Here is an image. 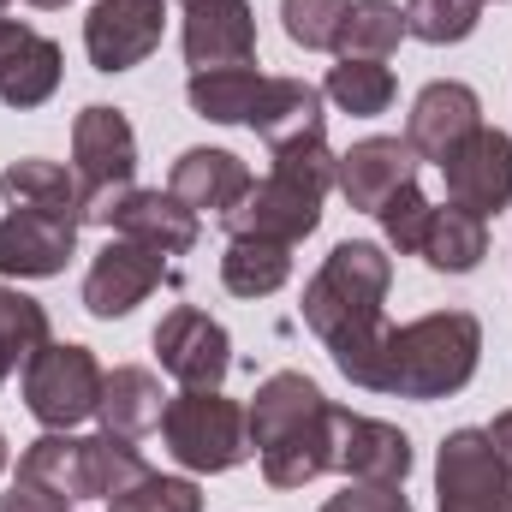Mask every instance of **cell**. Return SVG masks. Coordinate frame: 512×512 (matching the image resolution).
Masks as SVG:
<instances>
[{"instance_id":"obj_23","label":"cell","mask_w":512,"mask_h":512,"mask_svg":"<svg viewBox=\"0 0 512 512\" xmlns=\"http://www.w3.org/2000/svg\"><path fill=\"white\" fill-rule=\"evenodd\" d=\"M322 90L304 84V78H262V96H256V114H251V131L280 149V143H298V137H316L328 131V114H322Z\"/></svg>"},{"instance_id":"obj_38","label":"cell","mask_w":512,"mask_h":512,"mask_svg":"<svg viewBox=\"0 0 512 512\" xmlns=\"http://www.w3.org/2000/svg\"><path fill=\"white\" fill-rule=\"evenodd\" d=\"M24 6H36V12H60L66 0H24Z\"/></svg>"},{"instance_id":"obj_13","label":"cell","mask_w":512,"mask_h":512,"mask_svg":"<svg viewBox=\"0 0 512 512\" xmlns=\"http://www.w3.org/2000/svg\"><path fill=\"white\" fill-rule=\"evenodd\" d=\"M441 173H447V197L459 209H471L483 221L501 215L512 203V137L501 126H477L441 161Z\"/></svg>"},{"instance_id":"obj_19","label":"cell","mask_w":512,"mask_h":512,"mask_svg":"<svg viewBox=\"0 0 512 512\" xmlns=\"http://www.w3.org/2000/svg\"><path fill=\"white\" fill-rule=\"evenodd\" d=\"M72 251H78V227L72 221L36 215V209L0 215V274H12V280H48V274H66Z\"/></svg>"},{"instance_id":"obj_39","label":"cell","mask_w":512,"mask_h":512,"mask_svg":"<svg viewBox=\"0 0 512 512\" xmlns=\"http://www.w3.org/2000/svg\"><path fill=\"white\" fill-rule=\"evenodd\" d=\"M12 465V447H6V429H0V471Z\"/></svg>"},{"instance_id":"obj_35","label":"cell","mask_w":512,"mask_h":512,"mask_svg":"<svg viewBox=\"0 0 512 512\" xmlns=\"http://www.w3.org/2000/svg\"><path fill=\"white\" fill-rule=\"evenodd\" d=\"M316 512H411V495H405V483H346Z\"/></svg>"},{"instance_id":"obj_9","label":"cell","mask_w":512,"mask_h":512,"mask_svg":"<svg viewBox=\"0 0 512 512\" xmlns=\"http://www.w3.org/2000/svg\"><path fill=\"white\" fill-rule=\"evenodd\" d=\"M441 512H512V477L489 447V429H453L435 453Z\"/></svg>"},{"instance_id":"obj_14","label":"cell","mask_w":512,"mask_h":512,"mask_svg":"<svg viewBox=\"0 0 512 512\" xmlns=\"http://www.w3.org/2000/svg\"><path fill=\"white\" fill-rule=\"evenodd\" d=\"M179 48L191 72L215 66H256V12L251 0H185L179 6Z\"/></svg>"},{"instance_id":"obj_3","label":"cell","mask_w":512,"mask_h":512,"mask_svg":"<svg viewBox=\"0 0 512 512\" xmlns=\"http://www.w3.org/2000/svg\"><path fill=\"white\" fill-rule=\"evenodd\" d=\"M334 167H340V155L328 149V131L280 143L268 179H256L245 191V203L221 215L227 239H274V245L310 239L322 227V203L334 191Z\"/></svg>"},{"instance_id":"obj_31","label":"cell","mask_w":512,"mask_h":512,"mask_svg":"<svg viewBox=\"0 0 512 512\" xmlns=\"http://www.w3.org/2000/svg\"><path fill=\"white\" fill-rule=\"evenodd\" d=\"M477 24H483V0H405V36L429 48L465 42Z\"/></svg>"},{"instance_id":"obj_17","label":"cell","mask_w":512,"mask_h":512,"mask_svg":"<svg viewBox=\"0 0 512 512\" xmlns=\"http://www.w3.org/2000/svg\"><path fill=\"white\" fill-rule=\"evenodd\" d=\"M483 126V96L459 78H435L417 90L411 114H405V143L417 149V161H447L471 131Z\"/></svg>"},{"instance_id":"obj_25","label":"cell","mask_w":512,"mask_h":512,"mask_svg":"<svg viewBox=\"0 0 512 512\" xmlns=\"http://www.w3.org/2000/svg\"><path fill=\"white\" fill-rule=\"evenodd\" d=\"M417 256L435 274H471L489 256V221L447 197V209H429V233H423V251Z\"/></svg>"},{"instance_id":"obj_33","label":"cell","mask_w":512,"mask_h":512,"mask_svg":"<svg viewBox=\"0 0 512 512\" xmlns=\"http://www.w3.org/2000/svg\"><path fill=\"white\" fill-rule=\"evenodd\" d=\"M429 209H435V203L417 191V179H411V185H399V191L387 197L382 209H376L387 251H399V256H417V251H423V233H429Z\"/></svg>"},{"instance_id":"obj_24","label":"cell","mask_w":512,"mask_h":512,"mask_svg":"<svg viewBox=\"0 0 512 512\" xmlns=\"http://www.w3.org/2000/svg\"><path fill=\"white\" fill-rule=\"evenodd\" d=\"M161 411H167V393H161V376L155 370H143V364H114L108 376H102V405H96V417H102V429L108 435H149V429H161Z\"/></svg>"},{"instance_id":"obj_8","label":"cell","mask_w":512,"mask_h":512,"mask_svg":"<svg viewBox=\"0 0 512 512\" xmlns=\"http://www.w3.org/2000/svg\"><path fill=\"white\" fill-rule=\"evenodd\" d=\"M102 364L90 346L78 340H48L30 364H24V411L42 429H78L84 417H96L102 405Z\"/></svg>"},{"instance_id":"obj_20","label":"cell","mask_w":512,"mask_h":512,"mask_svg":"<svg viewBox=\"0 0 512 512\" xmlns=\"http://www.w3.org/2000/svg\"><path fill=\"white\" fill-rule=\"evenodd\" d=\"M256 185V173L233 155V149H185L179 161H173V173H167V191L185 203V209H197V215H227V209H239L245 203V191Z\"/></svg>"},{"instance_id":"obj_37","label":"cell","mask_w":512,"mask_h":512,"mask_svg":"<svg viewBox=\"0 0 512 512\" xmlns=\"http://www.w3.org/2000/svg\"><path fill=\"white\" fill-rule=\"evenodd\" d=\"M489 447H495V459L507 465V477H512V411H501V417L489 423Z\"/></svg>"},{"instance_id":"obj_10","label":"cell","mask_w":512,"mask_h":512,"mask_svg":"<svg viewBox=\"0 0 512 512\" xmlns=\"http://www.w3.org/2000/svg\"><path fill=\"white\" fill-rule=\"evenodd\" d=\"M149 346H155L161 370L179 387H221L227 370H233V340H227V328H221L209 310H197V304H173V310L155 322V340H149Z\"/></svg>"},{"instance_id":"obj_6","label":"cell","mask_w":512,"mask_h":512,"mask_svg":"<svg viewBox=\"0 0 512 512\" xmlns=\"http://www.w3.org/2000/svg\"><path fill=\"white\" fill-rule=\"evenodd\" d=\"M161 441L197 477H221V471H239L251 459L245 405L227 399L221 387H185V393H173L167 411H161Z\"/></svg>"},{"instance_id":"obj_18","label":"cell","mask_w":512,"mask_h":512,"mask_svg":"<svg viewBox=\"0 0 512 512\" xmlns=\"http://www.w3.org/2000/svg\"><path fill=\"white\" fill-rule=\"evenodd\" d=\"M417 179V149L405 143V137H364V143H352L346 155H340V167H334V191L358 209V215H376L387 197L399 191V185H411Z\"/></svg>"},{"instance_id":"obj_11","label":"cell","mask_w":512,"mask_h":512,"mask_svg":"<svg viewBox=\"0 0 512 512\" xmlns=\"http://www.w3.org/2000/svg\"><path fill=\"white\" fill-rule=\"evenodd\" d=\"M167 0H96L84 18V54L96 72H131L161 48Z\"/></svg>"},{"instance_id":"obj_34","label":"cell","mask_w":512,"mask_h":512,"mask_svg":"<svg viewBox=\"0 0 512 512\" xmlns=\"http://www.w3.org/2000/svg\"><path fill=\"white\" fill-rule=\"evenodd\" d=\"M108 512H203V489L191 483V477H161V471H149V477H137L126 495H114Z\"/></svg>"},{"instance_id":"obj_29","label":"cell","mask_w":512,"mask_h":512,"mask_svg":"<svg viewBox=\"0 0 512 512\" xmlns=\"http://www.w3.org/2000/svg\"><path fill=\"white\" fill-rule=\"evenodd\" d=\"M48 340H54V334H48V310H42L30 292L0 286V387L12 382Z\"/></svg>"},{"instance_id":"obj_1","label":"cell","mask_w":512,"mask_h":512,"mask_svg":"<svg viewBox=\"0 0 512 512\" xmlns=\"http://www.w3.org/2000/svg\"><path fill=\"white\" fill-rule=\"evenodd\" d=\"M387 286H393V256L376 239H346L334 245L328 262L310 274L304 286V328L328 346L334 370L352 387L382 393V364H387Z\"/></svg>"},{"instance_id":"obj_21","label":"cell","mask_w":512,"mask_h":512,"mask_svg":"<svg viewBox=\"0 0 512 512\" xmlns=\"http://www.w3.org/2000/svg\"><path fill=\"white\" fill-rule=\"evenodd\" d=\"M114 233L137 239V245H149L161 256H185L197 245V233H203V215L185 209L173 191H131L126 203L114 209Z\"/></svg>"},{"instance_id":"obj_22","label":"cell","mask_w":512,"mask_h":512,"mask_svg":"<svg viewBox=\"0 0 512 512\" xmlns=\"http://www.w3.org/2000/svg\"><path fill=\"white\" fill-rule=\"evenodd\" d=\"M0 197L12 209H36V215H54V221H72L84 227V191H78V173L60 167V161H42V155H24L0 173Z\"/></svg>"},{"instance_id":"obj_30","label":"cell","mask_w":512,"mask_h":512,"mask_svg":"<svg viewBox=\"0 0 512 512\" xmlns=\"http://www.w3.org/2000/svg\"><path fill=\"white\" fill-rule=\"evenodd\" d=\"M322 96H328L340 114H352V120H376V114L393 108L399 84H393V66H387V60H340V66L328 72Z\"/></svg>"},{"instance_id":"obj_7","label":"cell","mask_w":512,"mask_h":512,"mask_svg":"<svg viewBox=\"0 0 512 512\" xmlns=\"http://www.w3.org/2000/svg\"><path fill=\"white\" fill-rule=\"evenodd\" d=\"M72 173L84 191V227H114V209L137 191V131L120 108L90 102L72 120Z\"/></svg>"},{"instance_id":"obj_16","label":"cell","mask_w":512,"mask_h":512,"mask_svg":"<svg viewBox=\"0 0 512 512\" xmlns=\"http://www.w3.org/2000/svg\"><path fill=\"white\" fill-rule=\"evenodd\" d=\"M60 78H66V54H60V42L42 36L36 24L0 12V102L18 108V114H30V108L54 102Z\"/></svg>"},{"instance_id":"obj_28","label":"cell","mask_w":512,"mask_h":512,"mask_svg":"<svg viewBox=\"0 0 512 512\" xmlns=\"http://www.w3.org/2000/svg\"><path fill=\"white\" fill-rule=\"evenodd\" d=\"M399 42H405V6H393V0H352L346 18H340L334 54L340 60H387Z\"/></svg>"},{"instance_id":"obj_32","label":"cell","mask_w":512,"mask_h":512,"mask_svg":"<svg viewBox=\"0 0 512 512\" xmlns=\"http://www.w3.org/2000/svg\"><path fill=\"white\" fill-rule=\"evenodd\" d=\"M352 0H280V24H286V42L292 48H310V54H334V36H340V18H346Z\"/></svg>"},{"instance_id":"obj_40","label":"cell","mask_w":512,"mask_h":512,"mask_svg":"<svg viewBox=\"0 0 512 512\" xmlns=\"http://www.w3.org/2000/svg\"><path fill=\"white\" fill-rule=\"evenodd\" d=\"M6 6H12V0H0V12H6Z\"/></svg>"},{"instance_id":"obj_26","label":"cell","mask_w":512,"mask_h":512,"mask_svg":"<svg viewBox=\"0 0 512 512\" xmlns=\"http://www.w3.org/2000/svg\"><path fill=\"white\" fill-rule=\"evenodd\" d=\"M256 96H262V72L256 66H215V72H191L185 78L191 114L215 120V126H251Z\"/></svg>"},{"instance_id":"obj_15","label":"cell","mask_w":512,"mask_h":512,"mask_svg":"<svg viewBox=\"0 0 512 512\" xmlns=\"http://www.w3.org/2000/svg\"><path fill=\"white\" fill-rule=\"evenodd\" d=\"M411 465H417V453L399 423L334 405V471L346 483H405Z\"/></svg>"},{"instance_id":"obj_12","label":"cell","mask_w":512,"mask_h":512,"mask_svg":"<svg viewBox=\"0 0 512 512\" xmlns=\"http://www.w3.org/2000/svg\"><path fill=\"white\" fill-rule=\"evenodd\" d=\"M161 280H167V256L114 233V239L96 251L90 274H84V310H90L96 322H120V316H131Z\"/></svg>"},{"instance_id":"obj_27","label":"cell","mask_w":512,"mask_h":512,"mask_svg":"<svg viewBox=\"0 0 512 512\" xmlns=\"http://www.w3.org/2000/svg\"><path fill=\"white\" fill-rule=\"evenodd\" d=\"M286 280H292V245H274V239H227L221 286L233 298H274Z\"/></svg>"},{"instance_id":"obj_36","label":"cell","mask_w":512,"mask_h":512,"mask_svg":"<svg viewBox=\"0 0 512 512\" xmlns=\"http://www.w3.org/2000/svg\"><path fill=\"white\" fill-rule=\"evenodd\" d=\"M0 512H72V507L54 501V495H42V489H30V483H12V489L0 495Z\"/></svg>"},{"instance_id":"obj_2","label":"cell","mask_w":512,"mask_h":512,"mask_svg":"<svg viewBox=\"0 0 512 512\" xmlns=\"http://www.w3.org/2000/svg\"><path fill=\"white\" fill-rule=\"evenodd\" d=\"M251 453L274 489H304L334 471V405L304 370H274L245 405Z\"/></svg>"},{"instance_id":"obj_4","label":"cell","mask_w":512,"mask_h":512,"mask_svg":"<svg viewBox=\"0 0 512 512\" xmlns=\"http://www.w3.org/2000/svg\"><path fill=\"white\" fill-rule=\"evenodd\" d=\"M477 364H483V322L471 310H429V316L393 328L382 393L435 405V399H453L459 387H471Z\"/></svg>"},{"instance_id":"obj_5","label":"cell","mask_w":512,"mask_h":512,"mask_svg":"<svg viewBox=\"0 0 512 512\" xmlns=\"http://www.w3.org/2000/svg\"><path fill=\"white\" fill-rule=\"evenodd\" d=\"M137 477H149V459L137 453V441L126 435H72V429H48L18 453V483L84 507V501H114L126 495Z\"/></svg>"}]
</instances>
